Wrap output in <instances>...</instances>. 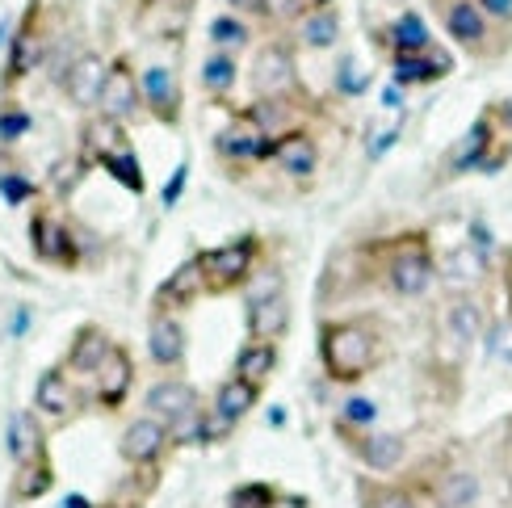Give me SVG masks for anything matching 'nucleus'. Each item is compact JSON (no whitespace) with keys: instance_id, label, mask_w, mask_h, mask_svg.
Listing matches in <instances>:
<instances>
[{"instance_id":"nucleus-8","label":"nucleus","mask_w":512,"mask_h":508,"mask_svg":"<svg viewBox=\"0 0 512 508\" xmlns=\"http://www.w3.org/2000/svg\"><path fill=\"white\" fill-rule=\"evenodd\" d=\"M30 248L42 265H55V269H76L80 265V240H76V227L59 215L55 206H38L34 219H30Z\"/></svg>"},{"instance_id":"nucleus-27","label":"nucleus","mask_w":512,"mask_h":508,"mask_svg":"<svg viewBox=\"0 0 512 508\" xmlns=\"http://www.w3.org/2000/svg\"><path fill=\"white\" fill-rule=\"evenodd\" d=\"M256 404H261V391H256L252 383H244V378L227 374L219 383V391H215V399H210V412H215L227 429H236Z\"/></svg>"},{"instance_id":"nucleus-3","label":"nucleus","mask_w":512,"mask_h":508,"mask_svg":"<svg viewBox=\"0 0 512 508\" xmlns=\"http://www.w3.org/2000/svg\"><path fill=\"white\" fill-rule=\"evenodd\" d=\"M433 9H437L441 26H445V38H450L466 59L496 63L512 47V30L496 26L475 0H433Z\"/></svg>"},{"instance_id":"nucleus-26","label":"nucleus","mask_w":512,"mask_h":508,"mask_svg":"<svg viewBox=\"0 0 512 508\" xmlns=\"http://www.w3.org/2000/svg\"><path fill=\"white\" fill-rule=\"evenodd\" d=\"M277 366H282V345L277 341H248L240 345L236 353V366H231V374L244 378V383H252L256 391H265L269 387V378L277 374Z\"/></svg>"},{"instance_id":"nucleus-32","label":"nucleus","mask_w":512,"mask_h":508,"mask_svg":"<svg viewBox=\"0 0 512 508\" xmlns=\"http://www.w3.org/2000/svg\"><path fill=\"white\" fill-rule=\"evenodd\" d=\"M97 164L110 173L126 194H135V198H143L147 194V177H143V164H139V156H135V147H131V139L126 143H118V147H110V152H101L97 156Z\"/></svg>"},{"instance_id":"nucleus-35","label":"nucleus","mask_w":512,"mask_h":508,"mask_svg":"<svg viewBox=\"0 0 512 508\" xmlns=\"http://www.w3.org/2000/svg\"><path fill=\"white\" fill-rule=\"evenodd\" d=\"M378 429V404L370 395H345L340 399V412H336V437H345V433H370Z\"/></svg>"},{"instance_id":"nucleus-45","label":"nucleus","mask_w":512,"mask_h":508,"mask_svg":"<svg viewBox=\"0 0 512 508\" xmlns=\"http://www.w3.org/2000/svg\"><path fill=\"white\" fill-rule=\"evenodd\" d=\"M466 244H471L483 261L496 257V236H492V227H487L483 219H471V227H466Z\"/></svg>"},{"instance_id":"nucleus-34","label":"nucleus","mask_w":512,"mask_h":508,"mask_svg":"<svg viewBox=\"0 0 512 508\" xmlns=\"http://www.w3.org/2000/svg\"><path fill=\"white\" fill-rule=\"evenodd\" d=\"M206 38H210V51L244 55L252 47V21L244 13H219V17H210Z\"/></svg>"},{"instance_id":"nucleus-13","label":"nucleus","mask_w":512,"mask_h":508,"mask_svg":"<svg viewBox=\"0 0 512 508\" xmlns=\"http://www.w3.org/2000/svg\"><path fill=\"white\" fill-rule=\"evenodd\" d=\"M353 450V458L374 475H395L408 462V441L387 429H370V433H345L340 437Z\"/></svg>"},{"instance_id":"nucleus-51","label":"nucleus","mask_w":512,"mask_h":508,"mask_svg":"<svg viewBox=\"0 0 512 508\" xmlns=\"http://www.w3.org/2000/svg\"><path fill=\"white\" fill-rule=\"evenodd\" d=\"M63 508H93V504H89V500H84L80 492H72L68 500H63Z\"/></svg>"},{"instance_id":"nucleus-41","label":"nucleus","mask_w":512,"mask_h":508,"mask_svg":"<svg viewBox=\"0 0 512 508\" xmlns=\"http://www.w3.org/2000/svg\"><path fill=\"white\" fill-rule=\"evenodd\" d=\"M361 508H420L416 496L408 488H395V483H382V488H366Z\"/></svg>"},{"instance_id":"nucleus-9","label":"nucleus","mask_w":512,"mask_h":508,"mask_svg":"<svg viewBox=\"0 0 512 508\" xmlns=\"http://www.w3.org/2000/svg\"><path fill=\"white\" fill-rule=\"evenodd\" d=\"M139 97H143V114L177 131L181 114H185V89H181V68L168 63H147L139 72Z\"/></svg>"},{"instance_id":"nucleus-11","label":"nucleus","mask_w":512,"mask_h":508,"mask_svg":"<svg viewBox=\"0 0 512 508\" xmlns=\"http://www.w3.org/2000/svg\"><path fill=\"white\" fill-rule=\"evenodd\" d=\"M277 173H282L290 185H311L319 173V143L307 126H294L282 139H273V160Z\"/></svg>"},{"instance_id":"nucleus-46","label":"nucleus","mask_w":512,"mask_h":508,"mask_svg":"<svg viewBox=\"0 0 512 508\" xmlns=\"http://www.w3.org/2000/svg\"><path fill=\"white\" fill-rule=\"evenodd\" d=\"M475 5L496 21V26H504V30H512V0H475Z\"/></svg>"},{"instance_id":"nucleus-16","label":"nucleus","mask_w":512,"mask_h":508,"mask_svg":"<svg viewBox=\"0 0 512 508\" xmlns=\"http://www.w3.org/2000/svg\"><path fill=\"white\" fill-rule=\"evenodd\" d=\"M105 72H110V59H101L97 51H80V59L63 72V93L76 110H101V89H105Z\"/></svg>"},{"instance_id":"nucleus-43","label":"nucleus","mask_w":512,"mask_h":508,"mask_svg":"<svg viewBox=\"0 0 512 508\" xmlns=\"http://www.w3.org/2000/svg\"><path fill=\"white\" fill-rule=\"evenodd\" d=\"M399 139H403V114H399V118H395V122H391L382 135H374V139H370V147H366V160H370V164L387 160V156H391V147H395Z\"/></svg>"},{"instance_id":"nucleus-21","label":"nucleus","mask_w":512,"mask_h":508,"mask_svg":"<svg viewBox=\"0 0 512 508\" xmlns=\"http://www.w3.org/2000/svg\"><path fill=\"white\" fill-rule=\"evenodd\" d=\"M34 408L47 416V420H55V425H63V420L80 416V387L72 383V374L63 370V366L42 370L38 387H34Z\"/></svg>"},{"instance_id":"nucleus-18","label":"nucleus","mask_w":512,"mask_h":508,"mask_svg":"<svg viewBox=\"0 0 512 508\" xmlns=\"http://www.w3.org/2000/svg\"><path fill=\"white\" fill-rule=\"evenodd\" d=\"M374 42H378L382 51H387V59H408V55H420V51L437 47L429 21H424L420 13H412V9L399 13L395 21H387V26L374 34Z\"/></svg>"},{"instance_id":"nucleus-17","label":"nucleus","mask_w":512,"mask_h":508,"mask_svg":"<svg viewBox=\"0 0 512 508\" xmlns=\"http://www.w3.org/2000/svg\"><path fill=\"white\" fill-rule=\"evenodd\" d=\"M303 110H307V97H252L240 114L261 135L282 139L286 131H294V126H303Z\"/></svg>"},{"instance_id":"nucleus-52","label":"nucleus","mask_w":512,"mask_h":508,"mask_svg":"<svg viewBox=\"0 0 512 508\" xmlns=\"http://www.w3.org/2000/svg\"><path fill=\"white\" fill-rule=\"evenodd\" d=\"M504 433H508V441H512V416H508V420H504Z\"/></svg>"},{"instance_id":"nucleus-5","label":"nucleus","mask_w":512,"mask_h":508,"mask_svg":"<svg viewBox=\"0 0 512 508\" xmlns=\"http://www.w3.org/2000/svg\"><path fill=\"white\" fill-rule=\"evenodd\" d=\"M265 261V244L261 236H236V240H223L219 248H206L202 252V269H206V290L210 299L219 294H231V290H244L248 278Z\"/></svg>"},{"instance_id":"nucleus-19","label":"nucleus","mask_w":512,"mask_h":508,"mask_svg":"<svg viewBox=\"0 0 512 508\" xmlns=\"http://www.w3.org/2000/svg\"><path fill=\"white\" fill-rule=\"evenodd\" d=\"M244 320H248L252 341H282L290 332V320H294L290 294L273 290V294H261V299H244Z\"/></svg>"},{"instance_id":"nucleus-50","label":"nucleus","mask_w":512,"mask_h":508,"mask_svg":"<svg viewBox=\"0 0 512 508\" xmlns=\"http://www.w3.org/2000/svg\"><path fill=\"white\" fill-rule=\"evenodd\" d=\"M269 425L282 429V425H286V408H269Z\"/></svg>"},{"instance_id":"nucleus-44","label":"nucleus","mask_w":512,"mask_h":508,"mask_svg":"<svg viewBox=\"0 0 512 508\" xmlns=\"http://www.w3.org/2000/svg\"><path fill=\"white\" fill-rule=\"evenodd\" d=\"M189 173H194V164H189V160H181L177 164V173L173 177H168V185H164V194H160V206L164 210H173L181 198H185V185H189Z\"/></svg>"},{"instance_id":"nucleus-23","label":"nucleus","mask_w":512,"mask_h":508,"mask_svg":"<svg viewBox=\"0 0 512 508\" xmlns=\"http://www.w3.org/2000/svg\"><path fill=\"white\" fill-rule=\"evenodd\" d=\"M114 345L118 341L101 324H80L72 345H68V357H63V370L76 374V378H93L105 366V357L114 353Z\"/></svg>"},{"instance_id":"nucleus-31","label":"nucleus","mask_w":512,"mask_h":508,"mask_svg":"<svg viewBox=\"0 0 512 508\" xmlns=\"http://www.w3.org/2000/svg\"><path fill=\"white\" fill-rule=\"evenodd\" d=\"M340 42V9L336 5H319L298 21V47L303 51H332Z\"/></svg>"},{"instance_id":"nucleus-12","label":"nucleus","mask_w":512,"mask_h":508,"mask_svg":"<svg viewBox=\"0 0 512 508\" xmlns=\"http://www.w3.org/2000/svg\"><path fill=\"white\" fill-rule=\"evenodd\" d=\"M202 299H210V290H206V269H202V252H194L189 261H181L168 278L156 286V294H152V307L156 311H189L194 303H202Z\"/></svg>"},{"instance_id":"nucleus-42","label":"nucleus","mask_w":512,"mask_h":508,"mask_svg":"<svg viewBox=\"0 0 512 508\" xmlns=\"http://www.w3.org/2000/svg\"><path fill=\"white\" fill-rule=\"evenodd\" d=\"M227 504L231 508H277V488H269V483H244V488L231 492Z\"/></svg>"},{"instance_id":"nucleus-38","label":"nucleus","mask_w":512,"mask_h":508,"mask_svg":"<svg viewBox=\"0 0 512 508\" xmlns=\"http://www.w3.org/2000/svg\"><path fill=\"white\" fill-rule=\"evenodd\" d=\"M311 9H319V0H256V17L269 26H298Z\"/></svg>"},{"instance_id":"nucleus-24","label":"nucleus","mask_w":512,"mask_h":508,"mask_svg":"<svg viewBox=\"0 0 512 508\" xmlns=\"http://www.w3.org/2000/svg\"><path fill=\"white\" fill-rule=\"evenodd\" d=\"M198 408H202V399H198L194 387L185 383V378H160V383L147 391V416L164 420L168 429L181 425L185 416H194Z\"/></svg>"},{"instance_id":"nucleus-48","label":"nucleus","mask_w":512,"mask_h":508,"mask_svg":"<svg viewBox=\"0 0 512 508\" xmlns=\"http://www.w3.org/2000/svg\"><path fill=\"white\" fill-rule=\"evenodd\" d=\"M382 105H387V110H399V114H403V105H408V101H403V89H399L395 80L382 89Z\"/></svg>"},{"instance_id":"nucleus-15","label":"nucleus","mask_w":512,"mask_h":508,"mask_svg":"<svg viewBox=\"0 0 512 508\" xmlns=\"http://www.w3.org/2000/svg\"><path fill=\"white\" fill-rule=\"evenodd\" d=\"M215 152H219L223 164H269L273 160V139L256 131L244 114H236L215 135Z\"/></svg>"},{"instance_id":"nucleus-1","label":"nucleus","mask_w":512,"mask_h":508,"mask_svg":"<svg viewBox=\"0 0 512 508\" xmlns=\"http://www.w3.org/2000/svg\"><path fill=\"white\" fill-rule=\"evenodd\" d=\"M382 324L374 315H340L319 324V366L336 387H357L382 366Z\"/></svg>"},{"instance_id":"nucleus-37","label":"nucleus","mask_w":512,"mask_h":508,"mask_svg":"<svg viewBox=\"0 0 512 508\" xmlns=\"http://www.w3.org/2000/svg\"><path fill=\"white\" fill-rule=\"evenodd\" d=\"M370 84H374V76L361 68L357 55H340V59H336L332 89H336L340 97H366V93H370Z\"/></svg>"},{"instance_id":"nucleus-20","label":"nucleus","mask_w":512,"mask_h":508,"mask_svg":"<svg viewBox=\"0 0 512 508\" xmlns=\"http://www.w3.org/2000/svg\"><path fill=\"white\" fill-rule=\"evenodd\" d=\"M185 349H189V336H185L181 315L152 307V320H147V357H152L160 370H173L185 362Z\"/></svg>"},{"instance_id":"nucleus-53","label":"nucleus","mask_w":512,"mask_h":508,"mask_svg":"<svg viewBox=\"0 0 512 508\" xmlns=\"http://www.w3.org/2000/svg\"><path fill=\"white\" fill-rule=\"evenodd\" d=\"M147 5H156V0H147Z\"/></svg>"},{"instance_id":"nucleus-30","label":"nucleus","mask_w":512,"mask_h":508,"mask_svg":"<svg viewBox=\"0 0 512 508\" xmlns=\"http://www.w3.org/2000/svg\"><path fill=\"white\" fill-rule=\"evenodd\" d=\"M441 328L454 336V341L466 349V345H475L479 336L487 332V315H483V307H479V299H466V294H458V299L445 307V315H441Z\"/></svg>"},{"instance_id":"nucleus-36","label":"nucleus","mask_w":512,"mask_h":508,"mask_svg":"<svg viewBox=\"0 0 512 508\" xmlns=\"http://www.w3.org/2000/svg\"><path fill=\"white\" fill-rule=\"evenodd\" d=\"M51 483H55L51 458L42 454V458L26 462V467H17V479H13V496H17V500H38V496H47V492H51Z\"/></svg>"},{"instance_id":"nucleus-22","label":"nucleus","mask_w":512,"mask_h":508,"mask_svg":"<svg viewBox=\"0 0 512 508\" xmlns=\"http://www.w3.org/2000/svg\"><path fill=\"white\" fill-rule=\"evenodd\" d=\"M135 387V362L122 345H114V353L105 357V366L93 374V395L101 412H118L126 404V395Z\"/></svg>"},{"instance_id":"nucleus-25","label":"nucleus","mask_w":512,"mask_h":508,"mask_svg":"<svg viewBox=\"0 0 512 508\" xmlns=\"http://www.w3.org/2000/svg\"><path fill=\"white\" fill-rule=\"evenodd\" d=\"M454 72V55L445 47H429L408 59H391V80L399 89H424V84H437Z\"/></svg>"},{"instance_id":"nucleus-10","label":"nucleus","mask_w":512,"mask_h":508,"mask_svg":"<svg viewBox=\"0 0 512 508\" xmlns=\"http://www.w3.org/2000/svg\"><path fill=\"white\" fill-rule=\"evenodd\" d=\"M139 110H143L139 68L131 63V55H114L110 59V72H105V89H101V114L126 126Z\"/></svg>"},{"instance_id":"nucleus-47","label":"nucleus","mask_w":512,"mask_h":508,"mask_svg":"<svg viewBox=\"0 0 512 508\" xmlns=\"http://www.w3.org/2000/svg\"><path fill=\"white\" fill-rule=\"evenodd\" d=\"M487 114H492V122L500 126V135H512V97L492 101V105H487Z\"/></svg>"},{"instance_id":"nucleus-33","label":"nucleus","mask_w":512,"mask_h":508,"mask_svg":"<svg viewBox=\"0 0 512 508\" xmlns=\"http://www.w3.org/2000/svg\"><path fill=\"white\" fill-rule=\"evenodd\" d=\"M479 496H483L479 475H475V471H462V467L445 471V475L437 479V488H433L437 508H479Z\"/></svg>"},{"instance_id":"nucleus-2","label":"nucleus","mask_w":512,"mask_h":508,"mask_svg":"<svg viewBox=\"0 0 512 508\" xmlns=\"http://www.w3.org/2000/svg\"><path fill=\"white\" fill-rule=\"evenodd\" d=\"M382 282L395 299H420L437 282V252L429 231H408L382 244Z\"/></svg>"},{"instance_id":"nucleus-39","label":"nucleus","mask_w":512,"mask_h":508,"mask_svg":"<svg viewBox=\"0 0 512 508\" xmlns=\"http://www.w3.org/2000/svg\"><path fill=\"white\" fill-rule=\"evenodd\" d=\"M0 198H5V206H26L30 198H38V185L21 168H9V173H0Z\"/></svg>"},{"instance_id":"nucleus-49","label":"nucleus","mask_w":512,"mask_h":508,"mask_svg":"<svg viewBox=\"0 0 512 508\" xmlns=\"http://www.w3.org/2000/svg\"><path fill=\"white\" fill-rule=\"evenodd\" d=\"M9 332H13V336H26V332H30V311H26V307L13 315V328H9Z\"/></svg>"},{"instance_id":"nucleus-7","label":"nucleus","mask_w":512,"mask_h":508,"mask_svg":"<svg viewBox=\"0 0 512 508\" xmlns=\"http://www.w3.org/2000/svg\"><path fill=\"white\" fill-rule=\"evenodd\" d=\"M47 34H51V30L42 26V0H30L26 13H21V21H17L13 38H9L5 76H0V84H5V97H9L30 72L42 68V59H47Z\"/></svg>"},{"instance_id":"nucleus-4","label":"nucleus","mask_w":512,"mask_h":508,"mask_svg":"<svg viewBox=\"0 0 512 508\" xmlns=\"http://www.w3.org/2000/svg\"><path fill=\"white\" fill-rule=\"evenodd\" d=\"M500 126L492 122V114H479L466 131L454 139V147L441 156V177L445 181H462V177H471V173H492V168H500L504 160V147H500Z\"/></svg>"},{"instance_id":"nucleus-40","label":"nucleus","mask_w":512,"mask_h":508,"mask_svg":"<svg viewBox=\"0 0 512 508\" xmlns=\"http://www.w3.org/2000/svg\"><path fill=\"white\" fill-rule=\"evenodd\" d=\"M30 126H34L30 110H21V105L9 97V101H5V110H0V143H17V139H26V135H30Z\"/></svg>"},{"instance_id":"nucleus-29","label":"nucleus","mask_w":512,"mask_h":508,"mask_svg":"<svg viewBox=\"0 0 512 508\" xmlns=\"http://www.w3.org/2000/svg\"><path fill=\"white\" fill-rule=\"evenodd\" d=\"M198 80L206 89V101H227L231 93H236L240 84V55L231 51H206L202 68H198Z\"/></svg>"},{"instance_id":"nucleus-14","label":"nucleus","mask_w":512,"mask_h":508,"mask_svg":"<svg viewBox=\"0 0 512 508\" xmlns=\"http://www.w3.org/2000/svg\"><path fill=\"white\" fill-rule=\"evenodd\" d=\"M168 446H173V429H168L164 420H156V416H139V420H131V425L122 429L118 454H122L126 467H156Z\"/></svg>"},{"instance_id":"nucleus-6","label":"nucleus","mask_w":512,"mask_h":508,"mask_svg":"<svg viewBox=\"0 0 512 508\" xmlns=\"http://www.w3.org/2000/svg\"><path fill=\"white\" fill-rule=\"evenodd\" d=\"M298 47L286 38L261 42V51L252 59V93L256 97H307L303 72H298Z\"/></svg>"},{"instance_id":"nucleus-28","label":"nucleus","mask_w":512,"mask_h":508,"mask_svg":"<svg viewBox=\"0 0 512 508\" xmlns=\"http://www.w3.org/2000/svg\"><path fill=\"white\" fill-rule=\"evenodd\" d=\"M5 446H9V458L17 462V467H26V462L47 454V433H42V425H38V412H13Z\"/></svg>"}]
</instances>
